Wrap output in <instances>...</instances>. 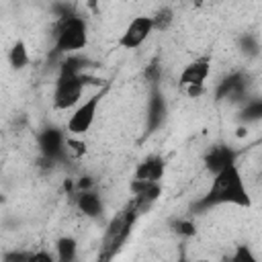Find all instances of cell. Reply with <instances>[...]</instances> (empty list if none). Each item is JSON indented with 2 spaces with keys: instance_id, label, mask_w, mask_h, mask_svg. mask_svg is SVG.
<instances>
[{
  "instance_id": "obj_3",
  "label": "cell",
  "mask_w": 262,
  "mask_h": 262,
  "mask_svg": "<svg viewBox=\"0 0 262 262\" xmlns=\"http://www.w3.org/2000/svg\"><path fill=\"white\" fill-rule=\"evenodd\" d=\"M88 45V25L78 14H66L59 18L53 33V49L57 53H74Z\"/></svg>"
},
{
  "instance_id": "obj_15",
  "label": "cell",
  "mask_w": 262,
  "mask_h": 262,
  "mask_svg": "<svg viewBox=\"0 0 262 262\" xmlns=\"http://www.w3.org/2000/svg\"><path fill=\"white\" fill-rule=\"evenodd\" d=\"M55 248H57V258L59 260H66V262L74 260V256H76V242L72 237H61Z\"/></svg>"
},
{
  "instance_id": "obj_9",
  "label": "cell",
  "mask_w": 262,
  "mask_h": 262,
  "mask_svg": "<svg viewBox=\"0 0 262 262\" xmlns=\"http://www.w3.org/2000/svg\"><path fill=\"white\" fill-rule=\"evenodd\" d=\"M76 207L86 217H98L102 213V201L92 188L76 192Z\"/></svg>"
},
{
  "instance_id": "obj_18",
  "label": "cell",
  "mask_w": 262,
  "mask_h": 262,
  "mask_svg": "<svg viewBox=\"0 0 262 262\" xmlns=\"http://www.w3.org/2000/svg\"><path fill=\"white\" fill-rule=\"evenodd\" d=\"M233 260H254V256L248 252V248L239 246V250H237V254L233 256Z\"/></svg>"
},
{
  "instance_id": "obj_7",
  "label": "cell",
  "mask_w": 262,
  "mask_h": 262,
  "mask_svg": "<svg viewBox=\"0 0 262 262\" xmlns=\"http://www.w3.org/2000/svg\"><path fill=\"white\" fill-rule=\"evenodd\" d=\"M209 74H211V57L203 55V57H196V59H192L190 63H186L182 68V72L178 76V82L184 88H188V86H205Z\"/></svg>"
},
{
  "instance_id": "obj_10",
  "label": "cell",
  "mask_w": 262,
  "mask_h": 262,
  "mask_svg": "<svg viewBox=\"0 0 262 262\" xmlns=\"http://www.w3.org/2000/svg\"><path fill=\"white\" fill-rule=\"evenodd\" d=\"M229 162H233V151L225 145H215L205 156V168L211 174H217L221 168H225Z\"/></svg>"
},
{
  "instance_id": "obj_11",
  "label": "cell",
  "mask_w": 262,
  "mask_h": 262,
  "mask_svg": "<svg viewBox=\"0 0 262 262\" xmlns=\"http://www.w3.org/2000/svg\"><path fill=\"white\" fill-rule=\"evenodd\" d=\"M39 145H41V149L47 158H55L61 151H66V137L55 129H47V131L41 133Z\"/></svg>"
},
{
  "instance_id": "obj_19",
  "label": "cell",
  "mask_w": 262,
  "mask_h": 262,
  "mask_svg": "<svg viewBox=\"0 0 262 262\" xmlns=\"http://www.w3.org/2000/svg\"><path fill=\"white\" fill-rule=\"evenodd\" d=\"M246 135H248V127H244V125H242V127H237V129H235V137H246Z\"/></svg>"
},
{
  "instance_id": "obj_6",
  "label": "cell",
  "mask_w": 262,
  "mask_h": 262,
  "mask_svg": "<svg viewBox=\"0 0 262 262\" xmlns=\"http://www.w3.org/2000/svg\"><path fill=\"white\" fill-rule=\"evenodd\" d=\"M154 31H156V29H154V18H151V16H147V14L133 16V18L127 23V27L123 29V33H121L117 45H119L121 49H137V47H141V45L149 39V35H151Z\"/></svg>"
},
{
  "instance_id": "obj_1",
  "label": "cell",
  "mask_w": 262,
  "mask_h": 262,
  "mask_svg": "<svg viewBox=\"0 0 262 262\" xmlns=\"http://www.w3.org/2000/svg\"><path fill=\"white\" fill-rule=\"evenodd\" d=\"M209 205H235V207H250L252 199L246 188L244 176L233 162H229L225 168H221L217 174H213V184L207 192Z\"/></svg>"
},
{
  "instance_id": "obj_12",
  "label": "cell",
  "mask_w": 262,
  "mask_h": 262,
  "mask_svg": "<svg viewBox=\"0 0 262 262\" xmlns=\"http://www.w3.org/2000/svg\"><path fill=\"white\" fill-rule=\"evenodd\" d=\"M31 61V55H29V49L25 45L23 39H16L12 43V47L8 49V63L14 68V70H25Z\"/></svg>"
},
{
  "instance_id": "obj_17",
  "label": "cell",
  "mask_w": 262,
  "mask_h": 262,
  "mask_svg": "<svg viewBox=\"0 0 262 262\" xmlns=\"http://www.w3.org/2000/svg\"><path fill=\"white\" fill-rule=\"evenodd\" d=\"M176 231H178L180 235H194V225H192V221L182 219V221L176 223Z\"/></svg>"
},
{
  "instance_id": "obj_4",
  "label": "cell",
  "mask_w": 262,
  "mask_h": 262,
  "mask_svg": "<svg viewBox=\"0 0 262 262\" xmlns=\"http://www.w3.org/2000/svg\"><path fill=\"white\" fill-rule=\"evenodd\" d=\"M139 217V213L135 211L133 203L129 201L127 207L123 211H119L106 225V231H104V237H102V254L100 258L102 260H108L111 256L117 254V250L127 242L129 237V231L135 223V219Z\"/></svg>"
},
{
  "instance_id": "obj_13",
  "label": "cell",
  "mask_w": 262,
  "mask_h": 262,
  "mask_svg": "<svg viewBox=\"0 0 262 262\" xmlns=\"http://www.w3.org/2000/svg\"><path fill=\"white\" fill-rule=\"evenodd\" d=\"M66 154H70L74 158H82L86 154V141L82 139V135L66 137Z\"/></svg>"
},
{
  "instance_id": "obj_14",
  "label": "cell",
  "mask_w": 262,
  "mask_h": 262,
  "mask_svg": "<svg viewBox=\"0 0 262 262\" xmlns=\"http://www.w3.org/2000/svg\"><path fill=\"white\" fill-rule=\"evenodd\" d=\"M151 18H154V29H156V31H166V29L172 25V20H174V12H172V8L164 6V8H160Z\"/></svg>"
},
{
  "instance_id": "obj_5",
  "label": "cell",
  "mask_w": 262,
  "mask_h": 262,
  "mask_svg": "<svg viewBox=\"0 0 262 262\" xmlns=\"http://www.w3.org/2000/svg\"><path fill=\"white\" fill-rule=\"evenodd\" d=\"M106 90H108V86H102L96 92H92L86 100H82L74 106V111H72V115L66 123V129H68L70 135H84V133L90 131V127L96 121V111H98Z\"/></svg>"
},
{
  "instance_id": "obj_8",
  "label": "cell",
  "mask_w": 262,
  "mask_h": 262,
  "mask_svg": "<svg viewBox=\"0 0 262 262\" xmlns=\"http://www.w3.org/2000/svg\"><path fill=\"white\" fill-rule=\"evenodd\" d=\"M162 176H164V160L160 156H156V154L143 158L135 166V172H133V178L149 180V182H160Z\"/></svg>"
},
{
  "instance_id": "obj_2",
  "label": "cell",
  "mask_w": 262,
  "mask_h": 262,
  "mask_svg": "<svg viewBox=\"0 0 262 262\" xmlns=\"http://www.w3.org/2000/svg\"><path fill=\"white\" fill-rule=\"evenodd\" d=\"M76 61H63L59 76L55 80V90H53V106L57 111H68L74 108L84 92L86 78L80 74V68L74 66Z\"/></svg>"
},
{
  "instance_id": "obj_16",
  "label": "cell",
  "mask_w": 262,
  "mask_h": 262,
  "mask_svg": "<svg viewBox=\"0 0 262 262\" xmlns=\"http://www.w3.org/2000/svg\"><path fill=\"white\" fill-rule=\"evenodd\" d=\"M262 117V100H254L244 108V119L246 121H256Z\"/></svg>"
}]
</instances>
